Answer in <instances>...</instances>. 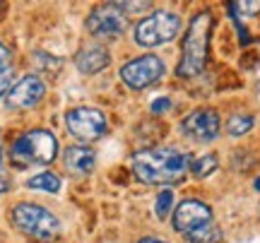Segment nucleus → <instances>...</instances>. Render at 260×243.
Segmentation results:
<instances>
[{"label": "nucleus", "instance_id": "1", "mask_svg": "<svg viewBox=\"0 0 260 243\" xmlns=\"http://www.w3.org/2000/svg\"><path fill=\"white\" fill-rule=\"evenodd\" d=\"M133 173L138 181L149 186H167L183 178L186 168L190 166V157L176 147H154V150H140L130 159Z\"/></svg>", "mask_w": 260, "mask_h": 243}, {"label": "nucleus", "instance_id": "2", "mask_svg": "<svg viewBox=\"0 0 260 243\" xmlns=\"http://www.w3.org/2000/svg\"><path fill=\"white\" fill-rule=\"evenodd\" d=\"M174 229L188 243H219L222 231L214 222L212 210L200 200H183L174 212Z\"/></svg>", "mask_w": 260, "mask_h": 243}, {"label": "nucleus", "instance_id": "3", "mask_svg": "<svg viewBox=\"0 0 260 243\" xmlns=\"http://www.w3.org/2000/svg\"><path fill=\"white\" fill-rule=\"evenodd\" d=\"M210 29H212V15L203 10L198 12L188 24L186 39H183V53L178 63V75L195 77L203 73L207 60V46H210Z\"/></svg>", "mask_w": 260, "mask_h": 243}, {"label": "nucleus", "instance_id": "4", "mask_svg": "<svg viewBox=\"0 0 260 243\" xmlns=\"http://www.w3.org/2000/svg\"><path fill=\"white\" fill-rule=\"evenodd\" d=\"M12 224L29 238L39 243H53L60 236V222L56 215H51L46 207L31 205V202H19L12 210Z\"/></svg>", "mask_w": 260, "mask_h": 243}, {"label": "nucleus", "instance_id": "5", "mask_svg": "<svg viewBox=\"0 0 260 243\" xmlns=\"http://www.w3.org/2000/svg\"><path fill=\"white\" fill-rule=\"evenodd\" d=\"M10 157L19 168L51 164L58 157V140L48 130H31L12 142Z\"/></svg>", "mask_w": 260, "mask_h": 243}, {"label": "nucleus", "instance_id": "6", "mask_svg": "<svg viewBox=\"0 0 260 243\" xmlns=\"http://www.w3.org/2000/svg\"><path fill=\"white\" fill-rule=\"evenodd\" d=\"M181 31V17L176 12L169 10H157L154 15H149L135 27V41L140 46H161L169 44L171 39H176V34Z\"/></svg>", "mask_w": 260, "mask_h": 243}, {"label": "nucleus", "instance_id": "7", "mask_svg": "<svg viewBox=\"0 0 260 243\" xmlns=\"http://www.w3.org/2000/svg\"><path fill=\"white\" fill-rule=\"evenodd\" d=\"M65 125H68V132L80 142H94L106 132L104 113L99 109H92V106H77L73 111H68Z\"/></svg>", "mask_w": 260, "mask_h": 243}, {"label": "nucleus", "instance_id": "8", "mask_svg": "<svg viewBox=\"0 0 260 243\" xmlns=\"http://www.w3.org/2000/svg\"><path fill=\"white\" fill-rule=\"evenodd\" d=\"M164 75V63L157 56H140L121 67V80L130 89H145Z\"/></svg>", "mask_w": 260, "mask_h": 243}, {"label": "nucleus", "instance_id": "9", "mask_svg": "<svg viewBox=\"0 0 260 243\" xmlns=\"http://www.w3.org/2000/svg\"><path fill=\"white\" fill-rule=\"evenodd\" d=\"M128 27L125 15L116 5H99L87 17V31L96 39H116Z\"/></svg>", "mask_w": 260, "mask_h": 243}, {"label": "nucleus", "instance_id": "10", "mask_svg": "<svg viewBox=\"0 0 260 243\" xmlns=\"http://www.w3.org/2000/svg\"><path fill=\"white\" fill-rule=\"evenodd\" d=\"M181 128H183V135L190 140L212 142L219 135V113L214 109H198L183 118Z\"/></svg>", "mask_w": 260, "mask_h": 243}, {"label": "nucleus", "instance_id": "11", "mask_svg": "<svg viewBox=\"0 0 260 243\" xmlns=\"http://www.w3.org/2000/svg\"><path fill=\"white\" fill-rule=\"evenodd\" d=\"M46 94V84L41 82L39 77L27 75L22 77L17 84L10 87L8 96H5V103H8L10 111H24V109H31L37 106Z\"/></svg>", "mask_w": 260, "mask_h": 243}, {"label": "nucleus", "instance_id": "12", "mask_svg": "<svg viewBox=\"0 0 260 243\" xmlns=\"http://www.w3.org/2000/svg\"><path fill=\"white\" fill-rule=\"evenodd\" d=\"M75 63L80 67V73L84 75H94V73H102L104 67L111 63V56H109V51L99 44H92V46H84L77 58H75Z\"/></svg>", "mask_w": 260, "mask_h": 243}, {"label": "nucleus", "instance_id": "13", "mask_svg": "<svg viewBox=\"0 0 260 243\" xmlns=\"http://www.w3.org/2000/svg\"><path fill=\"white\" fill-rule=\"evenodd\" d=\"M63 161L70 173H89L94 171V164H96V154H94L92 147H68L63 154Z\"/></svg>", "mask_w": 260, "mask_h": 243}, {"label": "nucleus", "instance_id": "14", "mask_svg": "<svg viewBox=\"0 0 260 243\" xmlns=\"http://www.w3.org/2000/svg\"><path fill=\"white\" fill-rule=\"evenodd\" d=\"M27 188H31V190H44V193H58V190H60V178H58L56 173L46 171V173H39V176L29 178Z\"/></svg>", "mask_w": 260, "mask_h": 243}, {"label": "nucleus", "instance_id": "15", "mask_svg": "<svg viewBox=\"0 0 260 243\" xmlns=\"http://www.w3.org/2000/svg\"><path fill=\"white\" fill-rule=\"evenodd\" d=\"M193 173L198 178H205V176H210L214 168H217V157L214 154H205V157H200L198 161H193Z\"/></svg>", "mask_w": 260, "mask_h": 243}, {"label": "nucleus", "instance_id": "16", "mask_svg": "<svg viewBox=\"0 0 260 243\" xmlns=\"http://www.w3.org/2000/svg\"><path fill=\"white\" fill-rule=\"evenodd\" d=\"M251 128H253L251 116H232V118L226 121V130H229V135H243V132H248Z\"/></svg>", "mask_w": 260, "mask_h": 243}, {"label": "nucleus", "instance_id": "17", "mask_svg": "<svg viewBox=\"0 0 260 243\" xmlns=\"http://www.w3.org/2000/svg\"><path fill=\"white\" fill-rule=\"evenodd\" d=\"M171 205H174V193H171L169 188H164V190H161V193L157 195V205H154V212H157L159 219L169 217V212H171Z\"/></svg>", "mask_w": 260, "mask_h": 243}, {"label": "nucleus", "instance_id": "18", "mask_svg": "<svg viewBox=\"0 0 260 243\" xmlns=\"http://www.w3.org/2000/svg\"><path fill=\"white\" fill-rule=\"evenodd\" d=\"M12 75H15V70L10 65H0V96L10 92V87H12Z\"/></svg>", "mask_w": 260, "mask_h": 243}, {"label": "nucleus", "instance_id": "19", "mask_svg": "<svg viewBox=\"0 0 260 243\" xmlns=\"http://www.w3.org/2000/svg\"><path fill=\"white\" fill-rule=\"evenodd\" d=\"M118 10H125V12H130V15H135V12H140V10H149V3H113Z\"/></svg>", "mask_w": 260, "mask_h": 243}, {"label": "nucleus", "instance_id": "20", "mask_svg": "<svg viewBox=\"0 0 260 243\" xmlns=\"http://www.w3.org/2000/svg\"><path fill=\"white\" fill-rule=\"evenodd\" d=\"M167 109H171V99L169 96H161V99L152 101V113H164Z\"/></svg>", "mask_w": 260, "mask_h": 243}, {"label": "nucleus", "instance_id": "21", "mask_svg": "<svg viewBox=\"0 0 260 243\" xmlns=\"http://www.w3.org/2000/svg\"><path fill=\"white\" fill-rule=\"evenodd\" d=\"M232 10H248L246 15H255L253 10H260V3H234Z\"/></svg>", "mask_w": 260, "mask_h": 243}, {"label": "nucleus", "instance_id": "22", "mask_svg": "<svg viewBox=\"0 0 260 243\" xmlns=\"http://www.w3.org/2000/svg\"><path fill=\"white\" fill-rule=\"evenodd\" d=\"M8 58H10V51L0 44V65H8Z\"/></svg>", "mask_w": 260, "mask_h": 243}, {"label": "nucleus", "instance_id": "23", "mask_svg": "<svg viewBox=\"0 0 260 243\" xmlns=\"http://www.w3.org/2000/svg\"><path fill=\"white\" fill-rule=\"evenodd\" d=\"M5 190H8V181H5V178L0 176V195H3Z\"/></svg>", "mask_w": 260, "mask_h": 243}, {"label": "nucleus", "instance_id": "24", "mask_svg": "<svg viewBox=\"0 0 260 243\" xmlns=\"http://www.w3.org/2000/svg\"><path fill=\"white\" fill-rule=\"evenodd\" d=\"M138 243H167V241H161V238H142Z\"/></svg>", "mask_w": 260, "mask_h": 243}, {"label": "nucleus", "instance_id": "25", "mask_svg": "<svg viewBox=\"0 0 260 243\" xmlns=\"http://www.w3.org/2000/svg\"><path fill=\"white\" fill-rule=\"evenodd\" d=\"M3 10H5V5H3V3H0V12H3Z\"/></svg>", "mask_w": 260, "mask_h": 243}, {"label": "nucleus", "instance_id": "26", "mask_svg": "<svg viewBox=\"0 0 260 243\" xmlns=\"http://www.w3.org/2000/svg\"><path fill=\"white\" fill-rule=\"evenodd\" d=\"M255 183H258V190H260V178H258V181H255Z\"/></svg>", "mask_w": 260, "mask_h": 243}]
</instances>
